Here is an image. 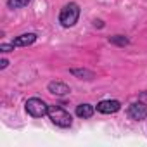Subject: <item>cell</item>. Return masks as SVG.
Listing matches in <instances>:
<instances>
[{"mask_svg":"<svg viewBox=\"0 0 147 147\" xmlns=\"http://www.w3.org/2000/svg\"><path fill=\"white\" fill-rule=\"evenodd\" d=\"M47 116L50 118V121H52L55 126H61V128H69L71 123H73L71 114H69L66 109H62L61 106H49Z\"/></svg>","mask_w":147,"mask_h":147,"instance_id":"7a4b0ae2","label":"cell"},{"mask_svg":"<svg viewBox=\"0 0 147 147\" xmlns=\"http://www.w3.org/2000/svg\"><path fill=\"white\" fill-rule=\"evenodd\" d=\"M47 90L50 94H54V95H67L71 92V88L66 83H62V82H50L47 85Z\"/></svg>","mask_w":147,"mask_h":147,"instance_id":"8992f818","label":"cell"},{"mask_svg":"<svg viewBox=\"0 0 147 147\" xmlns=\"http://www.w3.org/2000/svg\"><path fill=\"white\" fill-rule=\"evenodd\" d=\"M30 2L31 0H7V5H9V9H23Z\"/></svg>","mask_w":147,"mask_h":147,"instance_id":"8fae6325","label":"cell"},{"mask_svg":"<svg viewBox=\"0 0 147 147\" xmlns=\"http://www.w3.org/2000/svg\"><path fill=\"white\" fill-rule=\"evenodd\" d=\"M0 50H2L4 54L5 52H11V50H14V45L12 43H2V45H0Z\"/></svg>","mask_w":147,"mask_h":147,"instance_id":"7c38bea8","label":"cell"},{"mask_svg":"<svg viewBox=\"0 0 147 147\" xmlns=\"http://www.w3.org/2000/svg\"><path fill=\"white\" fill-rule=\"evenodd\" d=\"M94 106H90V104H80V106H76V116L78 118H83V119H87V118H92L94 116Z\"/></svg>","mask_w":147,"mask_h":147,"instance_id":"ba28073f","label":"cell"},{"mask_svg":"<svg viewBox=\"0 0 147 147\" xmlns=\"http://www.w3.org/2000/svg\"><path fill=\"white\" fill-rule=\"evenodd\" d=\"M94 24H95V26H99V28H102V26H104V24H102V21H95Z\"/></svg>","mask_w":147,"mask_h":147,"instance_id":"5bb4252c","label":"cell"},{"mask_svg":"<svg viewBox=\"0 0 147 147\" xmlns=\"http://www.w3.org/2000/svg\"><path fill=\"white\" fill-rule=\"evenodd\" d=\"M128 114H130V118L135 119V121H142V119H145V118H147V104L142 102V100L130 104V107H128Z\"/></svg>","mask_w":147,"mask_h":147,"instance_id":"277c9868","label":"cell"},{"mask_svg":"<svg viewBox=\"0 0 147 147\" xmlns=\"http://www.w3.org/2000/svg\"><path fill=\"white\" fill-rule=\"evenodd\" d=\"M35 42H36V35L35 33H23V35H19L18 38L12 40V45L14 47H28V45H31Z\"/></svg>","mask_w":147,"mask_h":147,"instance_id":"52a82bcc","label":"cell"},{"mask_svg":"<svg viewBox=\"0 0 147 147\" xmlns=\"http://www.w3.org/2000/svg\"><path fill=\"white\" fill-rule=\"evenodd\" d=\"M80 19V7L78 4L75 2H69L66 4L62 9H61V14H59V23L64 26V28H71L75 26Z\"/></svg>","mask_w":147,"mask_h":147,"instance_id":"6da1fadb","label":"cell"},{"mask_svg":"<svg viewBox=\"0 0 147 147\" xmlns=\"http://www.w3.org/2000/svg\"><path fill=\"white\" fill-rule=\"evenodd\" d=\"M109 42H111V43H114V45H118V47H126V45L130 43V40H128L126 36H123V35L109 36Z\"/></svg>","mask_w":147,"mask_h":147,"instance_id":"30bf717a","label":"cell"},{"mask_svg":"<svg viewBox=\"0 0 147 147\" xmlns=\"http://www.w3.org/2000/svg\"><path fill=\"white\" fill-rule=\"evenodd\" d=\"M73 76H76L80 80H94L95 78V73L94 71H88V69H71L69 71Z\"/></svg>","mask_w":147,"mask_h":147,"instance_id":"9c48e42d","label":"cell"},{"mask_svg":"<svg viewBox=\"0 0 147 147\" xmlns=\"http://www.w3.org/2000/svg\"><path fill=\"white\" fill-rule=\"evenodd\" d=\"M24 107H26V113L30 116H33V118H42V116H45L49 113V106L42 99H38V97L28 99L26 104H24Z\"/></svg>","mask_w":147,"mask_h":147,"instance_id":"3957f363","label":"cell"},{"mask_svg":"<svg viewBox=\"0 0 147 147\" xmlns=\"http://www.w3.org/2000/svg\"><path fill=\"white\" fill-rule=\"evenodd\" d=\"M121 109V104L118 100H100L97 104V111L102 113V114H113V113H118Z\"/></svg>","mask_w":147,"mask_h":147,"instance_id":"5b68a950","label":"cell"},{"mask_svg":"<svg viewBox=\"0 0 147 147\" xmlns=\"http://www.w3.org/2000/svg\"><path fill=\"white\" fill-rule=\"evenodd\" d=\"M9 66V61L7 59H2V61H0V67H2V69H5Z\"/></svg>","mask_w":147,"mask_h":147,"instance_id":"4fadbf2b","label":"cell"}]
</instances>
